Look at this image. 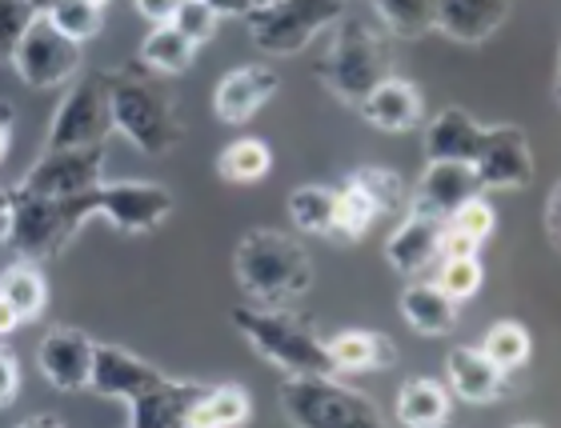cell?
Segmentation results:
<instances>
[{
    "label": "cell",
    "mask_w": 561,
    "mask_h": 428,
    "mask_svg": "<svg viewBox=\"0 0 561 428\" xmlns=\"http://www.w3.org/2000/svg\"><path fill=\"white\" fill-rule=\"evenodd\" d=\"M173 77L140 69L108 72V113H113V132L129 140L140 157L161 161L181 144L185 125H181V101L173 93Z\"/></svg>",
    "instance_id": "obj_1"
},
{
    "label": "cell",
    "mask_w": 561,
    "mask_h": 428,
    "mask_svg": "<svg viewBox=\"0 0 561 428\" xmlns=\"http://www.w3.org/2000/svg\"><path fill=\"white\" fill-rule=\"evenodd\" d=\"M233 277L253 304H293L313 289V256L285 229H249L233 248Z\"/></svg>",
    "instance_id": "obj_2"
},
{
    "label": "cell",
    "mask_w": 561,
    "mask_h": 428,
    "mask_svg": "<svg viewBox=\"0 0 561 428\" xmlns=\"http://www.w3.org/2000/svg\"><path fill=\"white\" fill-rule=\"evenodd\" d=\"M233 328L241 333L253 352L265 365L289 377V372H333L325 352V336L317 333V324L301 316L293 304H237L229 313Z\"/></svg>",
    "instance_id": "obj_3"
},
{
    "label": "cell",
    "mask_w": 561,
    "mask_h": 428,
    "mask_svg": "<svg viewBox=\"0 0 561 428\" xmlns=\"http://www.w3.org/2000/svg\"><path fill=\"white\" fill-rule=\"evenodd\" d=\"M9 200L12 212L4 244L41 268L53 265L77 241V232L93 220V188L77 193V197H24L9 188Z\"/></svg>",
    "instance_id": "obj_4"
},
{
    "label": "cell",
    "mask_w": 561,
    "mask_h": 428,
    "mask_svg": "<svg viewBox=\"0 0 561 428\" xmlns=\"http://www.w3.org/2000/svg\"><path fill=\"white\" fill-rule=\"evenodd\" d=\"M280 413L297 428H350L381 425V408L369 393L353 389L337 372H289L277 389Z\"/></svg>",
    "instance_id": "obj_5"
},
{
    "label": "cell",
    "mask_w": 561,
    "mask_h": 428,
    "mask_svg": "<svg viewBox=\"0 0 561 428\" xmlns=\"http://www.w3.org/2000/svg\"><path fill=\"white\" fill-rule=\"evenodd\" d=\"M317 77L341 105L357 108L365 93L389 77V45L365 16H341L333 24V41H329L325 57L317 65Z\"/></svg>",
    "instance_id": "obj_6"
},
{
    "label": "cell",
    "mask_w": 561,
    "mask_h": 428,
    "mask_svg": "<svg viewBox=\"0 0 561 428\" xmlns=\"http://www.w3.org/2000/svg\"><path fill=\"white\" fill-rule=\"evenodd\" d=\"M350 0H261L241 16L253 45L270 57H297L345 16Z\"/></svg>",
    "instance_id": "obj_7"
},
{
    "label": "cell",
    "mask_w": 561,
    "mask_h": 428,
    "mask_svg": "<svg viewBox=\"0 0 561 428\" xmlns=\"http://www.w3.org/2000/svg\"><path fill=\"white\" fill-rule=\"evenodd\" d=\"M113 137V113H108V69L77 72L60 96L57 113L48 120L45 149L65 144H108Z\"/></svg>",
    "instance_id": "obj_8"
},
{
    "label": "cell",
    "mask_w": 561,
    "mask_h": 428,
    "mask_svg": "<svg viewBox=\"0 0 561 428\" xmlns=\"http://www.w3.org/2000/svg\"><path fill=\"white\" fill-rule=\"evenodd\" d=\"M9 65L28 89H60L84 69V45L69 41L45 12H36L33 24L12 48Z\"/></svg>",
    "instance_id": "obj_9"
},
{
    "label": "cell",
    "mask_w": 561,
    "mask_h": 428,
    "mask_svg": "<svg viewBox=\"0 0 561 428\" xmlns=\"http://www.w3.org/2000/svg\"><path fill=\"white\" fill-rule=\"evenodd\" d=\"M105 149L108 144H65L45 149L33 169L12 185L24 197H77L105 181Z\"/></svg>",
    "instance_id": "obj_10"
},
{
    "label": "cell",
    "mask_w": 561,
    "mask_h": 428,
    "mask_svg": "<svg viewBox=\"0 0 561 428\" xmlns=\"http://www.w3.org/2000/svg\"><path fill=\"white\" fill-rule=\"evenodd\" d=\"M173 209L176 197L157 181H101L93 188V220H108L125 236L157 232Z\"/></svg>",
    "instance_id": "obj_11"
},
{
    "label": "cell",
    "mask_w": 561,
    "mask_h": 428,
    "mask_svg": "<svg viewBox=\"0 0 561 428\" xmlns=\"http://www.w3.org/2000/svg\"><path fill=\"white\" fill-rule=\"evenodd\" d=\"M473 169H478L481 188L490 193H517L534 181V149H529V137L517 125H485V137H481V149L473 157Z\"/></svg>",
    "instance_id": "obj_12"
},
{
    "label": "cell",
    "mask_w": 561,
    "mask_h": 428,
    "mask_svg": "<svg viewBox=\"0 0 561 428\" xmlns=\"http://www.w3.org/2000/svg\"><path fill=\"white\" fill-rule=\"evenodd\" d=\"M93 336L81 328H48L36 345V369L57 393H84L93 369Z\"/></svg>",
    "instance_id": "obj_13"
},
{
    "label": "cell",
    "mask_w": 561,
    "mask_h": 428,
    "mask_svg": "<svg viewBox=\"0 0 561 428\" xmlns=\"http://www.w3.org/2000/svg\"><path fill=\"white\" fill-rule=\"evenodd\" d=\"M164 372L152 365V360L137 357L133 348L125 345H108V340H96L93 345V369H89V393H96L101 401H129L140 389L161 381Z\"/></svg>",
    "instance_id": "obj_14"
},
{
    "label": "cell",
    "mask_w": 561,
    "mask_h": 428,
    "mask_svg": "<svg viewBox=\"0 0 561 428\" xmlns=\"http://www.w3.org/2000/svg\"><path fill=\"white\" fill-rule=\"evenodd\" d=\"M478 193H485V188H481L473 161H425V173H421L417 188H413L410 209L445 220Z\"/></svg>",
    "instance_id": "obj_15"
},
{
    "label": "cell",
    "mask_w": 561,
    "mask_h": 428,
    "mask_svg": "<svg viewBox=\"0 0 561 428\" xmlns=\"http://www.w3.org/2000/svg\"><path fill=\"white\" fill-rule=\"evenodd\" d=\"M280 89L277 72L270 65H241L229 69L213 89V113L221 125H245L265 108V101H273V93Z\"/></svg>",
    "instance_id": "obj_16"
},
{
    "label": "cell",
    "mask_w": 561,
    "mask_h": 428,
    "mask_svg": "<svg viewBox=\"0 0 561 428\" xmlns=\"http://www.w3.org/2000/svg\"><path fill=\"white\" fill-rule=\"evenodd\" d=\"M442 217L405 209L401 224L386 236V265L398 277H421L437 261V241H442Z\"/></svg>",
    "instance_id": "obj_17"
},
{
    "label": "cell",
    "mask_w": 561,
    "mask_h": 428,
    "mask_svg": "<svg viewBox=\"0 0 561 428\" xmlns=\"http://www.w3.org/2000/svg\"><path fill=\"white\" fill-rule=\"evenodd\" d=\"M514 0H433V28L457 45H485L505 21Z\"/></svg>",
    "instance_id": "obj_18"
},
{
    "label": "cell",
    "mask_w": 561,
    "mask_h": 428,
    "mask_svg": "<svg viewBox=\"0 0 561 428\" xmlns=\"http://www.w3.org/2000/svg\"><path fill=\"white\" fill-rule=\"evenodd\" d=\"M445 389L454 393V401H466V405H493L505 396L510 381L481 348L457 345L445 357Z\"/></svg>",
    "instance_id": "obj_19"
},
{
    "label": "cell",
    "mask_w": 561,
    "mask_h": 428,
    "mask_svg": "<svg viewBox=\"0 0 561 428\" xmlns=\"http://www.w3.org/2000/svg\"><path fill=\"white\" fill-rule=\"evenodd\" d=\"M205 393V384L197 381H173V377H161L157 384L140 389L137 396L125 401V417L129 428H173L185 425V413L193 408V401Z\"/></svg>",
    "instance_id": "obj_20"
},
{
    "label": "cell",
    "mask_w": 561,
    "mask_h": 428,
    "mask_svg": "<svg viewBox=\"0 0 561 428\" xmlns=\"http://www.w3.org/2000/svg\"><path fill=\"white\" fill-rule=\"evenodd\" d=\"M357 113L381 132H410V128H417L425 120V96H421V89L413 81L389 72L386 81L365 93Z\"/></svg>",
    "instance_id": "obj_21"
},
{
    "label": "cell",
    "mask_w": 561,
    "mask_h": 428,
    "mask_svg": "<svg viewBox=\"0 0 561 428\" xmlns=\"http://www.w3.org/2000/svg\"><path fill=\"white\" fill-rule=\"evenodd\" d=\"M329 365L337 377L345 372H386L398 365V345L377 328H345L325 340Z\"/></svg>",
    "instance_id": "obj_22"
},
{
    "label": "cell",
    "mask_w": 561,
    "mask_h": 428,
    "mask_svg": "<svg viewBox=\"0 0 561 428\" xmlns=\"http://www.w3.org/2000/svg\"><path fill=\"white\" fill-rule=\"evenodd\" d=\"M398 309H401V321L410 324L417 336H449L461 304H457L454 297H445V292L437 289V280L410 277V285H405L398 297Z\"/></svg>",
    "instance_id": "obj_23"
},
{
    "label": "cell",
    "mask_w": 561,
    "mask_h": 428,
    "mask_svg": "<svg viewBox=\"0 0 561 428\" xmlns=\"http://www.w3.org/2000/svg\"><path fill=\"white\" fill-rule=\"evenodd\" d=\"M485 137V125L466 108H442L425 125V161H473Z\"/></svg>",
    "instance_id": "obj_24"
},
{
    "label": "cell",
    "mask_w": 561,
    "mask_h": 428,
    "mask_svg": "<svg viewBox=\"0 0 561 428\" xmlns=\"http://www.w3.org/2000/svg\"><path fill=\"white\" fill-rule=\"evenodd\" d=\"M398 420L410 428H442L454 420V393L437 377H410L398 389Z\"/></svg>",
    "instance_id": "obj_25"
},
{
    "label": "cell",
    "mask_w": 561,
    "mask_h": 428,
    "mask_svg": "<svg viewBox=\"0 0 561 428\" xmlns=\"http://www.w3.org/2000/svg\"><path fill=\"white\" fill-rule=\"evenodd\" d=\"M253 417V396L245 384H205V393L185 413L188 428H233Z\"/></svg>",
    "instance_id": "obj_26"
},
{
    "label": "cell",
    "mask_w": 561,
    "mask_h": 428,
    "mask_svg": "<svg viewBox=\"0 0 561 428\" xmlns=\"http://www.w3.org/2000/svg\"><path fill=\"white\" fill-rule=\"evenodd\" d=\"M193 60H197V45H193L173 21L152 24L149 33H145V41H140V65L149 72L181 77V72L193 69Z\"/></svg>",
    "instance_id": "obj_27"
},
{
    "label": "cell",
    "mask_w": 561,
    "mask_h": 428,
    "mask_svg": "<svg viewBox=\"0 0 561 428\" xmlns=\"http://www.w3.org/2000/svg\"><path fill=\"white\" fill-rule=\"evenodd\" d=\"M0 297L16 309V316H21V321H36V316H45L48 280H45V273H41V265H33V261L16 256V261L0 273Z\"/></svg>",
    "instance_id": "obj_28"
},
{
    "label": "cell",
    "mask_w": 561,
    "mask_h": 428,
    "mask_svg": "<svg viewBox=\"0 0 561 428\" xmlns=\"http://www.w3.org/2000/svg\"><path fill=\"white\" fill-rule=\"evenodd\" d=\"M377 220L381 217H377L374 200L365 197V188L353 176H345L341 188H333V229H329V241H341V244L362 241Z\"/></svg>",
    "instance_id": "obj_29"
},
{
    "label": "cell",
    "mask_w": 561,
    "mask_h": 428,
    "mask_svg": "<svg viewBox=\"0 0 561 428\" xmlns=\"http://www.w3.org/2000/svg\"><path fill=\"white\" fill-rule=\"evenodd\" d=\"M273 169V152L261 137H241L217 152V176L225 185H257Z\"/></svg>",
    "instance_id": "obj_30"
},
{
    "label": "cell",
    "mask_w": 561,
    "mask_h": 428,
    "mask_svg": "<svg viewBox=\"0 0 561 428\" xmlns=\"http://www.w3.org/2000/svg\"><path fill=\"white\" fill-rule=\"evenodd\" d=\"M478 348L505 372V377H510V372L526 369L529 365V357H534V336L526 333V324L493 321L490 328H485V340H481Z\"/></svg>",
    "instance_id": "obj_31"
},
{
    "label": "cell",
    "mask_w": 561,
    "mask_h": 428,
    "mask_svg": "<svg viewBox=\"0 0 561 428\" xmlns=\"http://www.w3.org/2000/svg\"><path fill=\"white\" fill-rule=\"evenodd\" d=\"M293 229L301 236H329L333 229V188L329 185H297L285 200Z\"/></svg>",
    "instance_id": "obj_32"
},
{
    "label": "cell",
    "mask_w": 561,
    "mask_h": 428,
    "mask_svg": "<svg viewBox=\"0 0 561 428\" xmlns=\"http://www.w3.org/2000/svg\"><path fill=\"white\" fill-rule=\"evenodd\" d=\"M350 176L365 188V197L374 200L377 217H401V212L410 209L413 188L405 185V176L386 169V164H365V169H357Z\"/></svg>",
    "instance_id": "obj_33"
},
{
    "label": "cell",
    "mask_w": 561,
    "mask_h": 428,
    "mask_svg": "<svg viewBox=\"0 0 561 428\" xmlns=\"http://www.w3.org/2000/svg\"><path fill=\"white\" fill-rule=\"evenodd\" d=\"M369 9L393 36L417 41L433 33V0H369Z\"/></svg>",
    "instance_id": "obj_34"
},
{
    "label": "cell",
    "mask_w": 561,
    "mask_h": 428,
    "mask_svg": "<svg viewBox=\"0 0 561 428\" xmlns=\"http://www.w3.org/2000/svg\"><path fill=\"white\" fill-rule=\"evenodd\" d=\"M41 12H45L48 21L57 24L69 41H77V45L93 41V36L105 28V12L96 9V4H89V0H48Z\"/></svg>",
    "instance_id": "obj_35"
},
{
    "label": "cell",
    "mask_w": 561,
    "mask_h": 428,
    "mask_svg": "<svg viewBox=\"0 0 561 428\" xmlns=\"http://www.w3.org/2000/svg\"><path fill=\"white\" fill-rule=\"evenodd\" d=\"M437 289L445 292V297H454L457 304L473 301L481 292V285H485V268H481L478 256H442L437 261Z\"/></svg>",
    "instance_id": "obj_36"
},
{
    "label": "cell",
    "mask_w": 561,
    "mask_h": 428,
    "mask_svg": "<svg viewBox=\"0 0 561 428\" xmlns=\"http://www.w3.org/2000/svg\"><path fill=\"white\" fill-rule=\"evenodd\" d=\"M173 24L201 48V45H209L213 36H217V28H221V12L209 9L205 0H181V4H176V12H173Z\"/></svg>",
    "instance_id": "obj_37"
},
{
    "label": "cell",
    "mask_w": 561,
    "mask_h": 428,
    "mask_svg": "<svg viewBox=\"0 0 561 428\" xmlns=\"http://www.w3.org/2000/svg\"><path fill=\"white\" fill-rule=\"evenodd\" d=\"M36 12L41 9H36L33 0H0V60L12 57V48L24 36V28L33 24Z\"/></svg>",
    "instance_id": "obj_38"
},
{
    "label": "cell",
    "mask_w": 561,
    "mask_h": 428,
    "mask_svg": "<svg viewBox=\"0 0 561 428\" xmlns=\"http://www.w3.org/2000/svg\"><path fill=\"white\" fill-rule=\"evenodd\" d=\"M445 220H449V224H457L461 232H469V236H478L481 244H485V236H490L493 229H497V212H493V205L485 200V193L469 197L461 209H454Z\"/></svg>",
    "instance_id": "obj_39"
},
{
    "label": "cell",
    "mask_w": 561,
    "mask_h": 428,
    "mask_svg": "<svg viewBox=\"0 0 561 428\" xmlns=\"http://www.w3.org/2000/svg\"><path fill=\"white\" fill-rule=\"evenodd\" d=\"M478 253H481L478 236H469V232H461L457 224H449V220H445L442 241H437V261H442V256H478Z\"/></svg>",
    "instance_id": "obj_40"
},
{
    "label": "cell",
    "mask_w": 561,
    "mask_h": 428,
    "mask_svg": "<svg viewBox=\"0 0 561 428\" xmlns=\"http://www.w3.org/2000/svg\"><path fill=\"white\" fill-rule=\"evenodd\" d=\"M21 360L12 357L9 348H0V408H9L16 396H21Z\"/></svg>",
    "instance_id": "obj_41"
},
{
    "label": "cell",
    "mask_w": 561,
    "mask_h": 428,
    "mask_svg": "<svg viewBox=\"0 0 561 428\" xmlns=\"http://www.w3.org/2000/svg\"><path fill=\"white\" fill-rule=\"evenodd\" d=\"M181 0H133V9L140 12V21L149 24H169Z\"/></svg>",
    "instance_id": "obj_42"
},
{
    "label": "cell",
    "mask_w": 561,
    "mask_h": 428,
    "mask_svg": "<svg viewBox=\"0 0 561 428\" xmlns=\"http://www.w3.org/2000/svg\"><path fill=\"white\" fill-rule=\"evenodd\" d=\"M12 132H16V108L9 101H0V164L12 149Z\"/></svg>",
    "instance_id": "obj_43"
},
{
    "label": "cell",
    "mask_w": 561,
    "mask_h": 428,
    "mask_svg": "<svg viewBox=\"0 0 561 428\" xmlns=\"http://www.w3.org/2000/svg\"><path fill=\"white\" fill-rule=\"evenodd\" d=\"M558 209H561V185H553V188H550V197H546V236H550L553 248H558V241H561Z\"/></svg>",
    "instance_id": "obj_44"
},
{
    "label": "cell",
    "mask_w": 561,
    "mask_h": 428,
    "mask_svg": "<svg viewBox=\"0 0 561 428\" xmlns=\"http://www.w3.org/2000/svg\"><path fill=\"white\" fill-rule=\"evenodd\" d=\"M209 9H217L221 16H245L253 9V0H205Z\"/></svg>",
    "instance_id": "obj_45"
},
{
    "label": "cell",
    "mask_w": 561,
    "mask_h": 428,
    "mask_svg": "<svg viewBox=\"0 0 561 428\" xmlns=\"http://www.w3.org/2000/svg\"><path fill=\"white\" fill-rule=\"evenodd\" d=\"M21 316H16V309H12L9 301H4V297H0V336H12L16 333V328H21Z\"/></svg>",
    "instance_id": "obj_46"
},
{
    "label": "cell",
    "mask_w": 561,
    "mask_h": 428,
    "mask_svg": "<svg viewBox=\"0 0 561 428\" xmlns=\"http://www.w3.org/2000/svg\"><path fill=\"white\" fill-rule=\"evenodd\" d=\"M9 212H12L9 188H0V244H4V236H9Z\"/></svg>",
    "instance_id": "obj_47"
},
{
    "label": "cell",
    "mask_w": 561,
    "mask_h": 428,
    "mask_svg": "<svg viewBox=\"0 0 561 428\" xmlns=\"http://www.w3.org/2000/svg\"><path fill=\"white\" fill-rule=\"evenodd\" d=\"M24 425H60V417H33V420H24Z\"/></svg>",
    "instance_id": "obj_48"
},
{
    "label": "cell",
    "mask_w": 561,
    "mask_h": 428,
    "mask_svg": "<svg viewBox=\"0 0 561 428\" xmlns=\"http://www.w3.org/2000/svg\"><path fill=\"white\" fill-rule=\"evenodd\" d=\"M89 4H96V9H105V4H108V0H89Z\"/></svg>",
    "instance_id": "obj_49"
},
{
    "label": "cell",
    "mask_w": 561,
    "mask_h": 428,
    "mask_svg": "<svg viewBox=\"0 0 561 428\" xmlns=\"http://www.w3.org/2000/svg\"><path fill=\"white\" fill-rule=\"evenodd\" d=\"M33 4H36V9H45V4H48V0H33Z\"/></svg>",
    "instance_id": "obj_50"
},
{
    "label": "cell",
    "mask_w": 561,
    "mask_h": 428,
    "mask_svg": "<svg viewBox=\"0 0 561 428\" xmlns=\"http://www.w3.org/2000/svg\"><path fill=\"white\" fill-rule=\"evenodd\" d=\"M253 4H261V0H253Z\"/></svg>",
    "instance_id": "obj_51"
}]
</instances>
